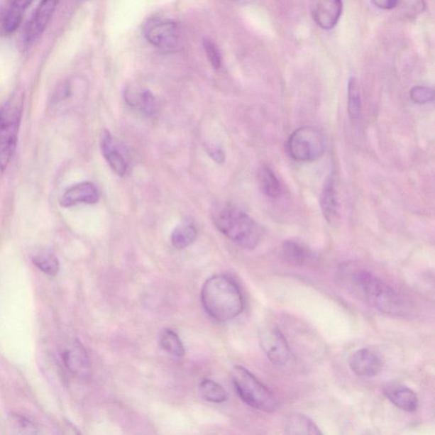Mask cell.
<instances>
[{
  "label": "cell",
  "instance_id": "5",
  "mask_svg": "<svg viewBox=\"0 0 435 435\" xmlns=\"http://www.w3.org/2000/svg\"><path fill=\"white\" fill-rule=\"evenodd\" d=\"M231 376L236 393L248 406L264 412H274L277 410V400L272 392L258 380L248 369L236 365Z\"/></svg>",
  "mask_w": 435,
  "mask_h": 435
},
{
  "label": "cell",
  "instance_id": "18",
  "mask_svg": "<svg viewBox=\"0 0 435 435\" xmlns=\"http://www.w3.org/2000/svg\"><path fill=\"white\" fill-rule=\"evenodd\" d=\"M321 207L323 215L329 222H334L338 217L339 204L334 180L326 179L321 197Z\"/></svg>",
  "mask_w": 435,
  "mask_h": 435
},
{
  "label": "cell",
  "instance_id": "22",
  "mask_svg": "<svg viewBox=\"0 0 435 435\" xmlns=\"http://www.w3.org/2000/svg\"><path fill=\"white\" fill-rule=\"evenodd\" d=\"M285 260L294 265H304L311 260V253L300 244L292 241H286L282 245Z\"/></svg>",
  "mask_w": 435,
  "mask_h": 435
},
{
  "label": "cell",
  "instance_id": "4",
  "mask_svg": "<svg viewBox=\"0 0 435 435\" xmlns=\"http://www.w3.org/2000/svg\"><path fill=\"white\" fill-rule=\"evenodd\" d=\"M23 93H16L0 111V170L4 171L14 156L23 111Z\"/></svg>",
  "mask_w": 435,
  "mask_h": 435
},
{
  "label": "cell",
  "instance_id": "10",
  "mask_svg": "<svg viewBox=\"0 0 435 435\" xmlns=\"http://www.w3.org/2000/svg\"><path fill=\"white\" fill-rule=\"evenodd\" d=\"M62 358L66 368L77 378L88 380L92 376V365L83 344L79 340L68 342L62 352Z\"/></svg>",
  "mask_w": 435,
  "mask_h": 435
},
{
  "label": "cell",
  "instance_id": "23",
  "mask_svg": "<svg viewBox=\"0 0 435 435\" xmlns=\"http://www.w3.org/2000/svg\"><path fill=\"white\" fill-rule=\"evenodd\" d=\"M159 343L167 354L175 357H182L186 353L182 339L177 334L171 329H165L160 334Z\"/></svg>",
  "mask_w": 435,
  "mask_h": 435
},
{
  "label": "cell",
  "instance_id": "30",
  "mask_svg": "<svg viewBox=\"0 0 435 435\" xmlns=\"http://www.w3.org/2000/svg\"><path fill=\"white\" fill-rule=\"evenodd\" d=\"M204 50L208 57L211 66L214 69H219L221 65V58L219 55L216 45L211 40H207L204 42Z\"/></svg>",
  "mask_w": 435,
  "mask_h": 435
},
{
  "label": "cell",
  "instance_id": "20",
  "mask_svg": "<svg viewBox=\"0 0 435 435\" xmlns=\"http://www.w3.org/2000/svg\"><path fill=\"white\" fill-rule=\"evenodd\" d=\"M125 100L129 106L136 107V109L143 111L145 115L153 116L156 114L158 109L156 99L148 90L133 92V90L129 89L126 92Z\"/></svg>",
  "mask_w": 435,
  "mask_h": 435
},
{
  "label": "cell",
  "instance_id": "3",
  "mask_svg": "<svg viewBox=\"0 0 435 435\" xmlns=\"http://www.w3.org/2000/svg\"><path fill=\"white\" fill-rule=\"evenodd\" d=\"M212 217L217 229L241 248L251 250L260 243V231L257 223L236 207L217 204L213 209Z\"/></svg>",
  "mask_w": 435,
  "mask_h": 435
},
{
  "label": "cell",
  "instance_id": "17",
  "mask_svg": "<svg viewBox=\"0 0 435 435\" xmlns=\"http://www.w3.org/2000/svg\"><path fill=\"white\" fill-rule=\"evenodd\" d=\"M84 89V81L79 77L65 82L55 94L53 106L55 109H61L71 105L76 100V97L83 94Z\"/></svg>",
  "mask_w": 435,
  "mask_h": 435
},
{
  "label": "cell",
  "instance_id": "6",
  "mask_svg": "<svg viewBox=\"0 0 435 435\" xmlns=\"http://www.w3.org/2000/svg\"><path fill=\"white\" fill-rule=\"evenodd\" d=\"M325 149L324 136L312 126L296 129L287 141L288 153L299 162L316 161L324 154Z\"/></svg>",
  "mask_w": 435,
  "mask_h": 435
},
{
  "label": "cell",
  "instance_id": "29",
  "mask_svg": "<svg viewBox=\"0 0 435 435\" xmlns=\"http://www.w3.org/2000/svg\"><path fill=\"white\" fill-rule=\"evenodd\" d=\"M410 97L412 101L417 104H427L434 101V92L432 89L425 87V86H416L412 89Z\"/></svg>",
  "mask_w": 435,
  "mask_h": 435
},
{
  "label": "cell",
  "instance_id": "28",
  "mask_svg": "<svg viewBox=\"0 0 435 435\" xmlns=\"http://www.w3.org/2000/svg\"><path fill=\"white\" fill-rule=\"evenodd\" d=\"M8 421L11 429L16 434H35L38 433L37 425L23 416L13 413L9 416Z\"/></svg>",
  "mask_w": 435,
  "mask_h": 435
},
{
  "label": "cell",
  "instance_id": "21",
  "mask_svg": "<svg viewBox=\"0 0 435 435\" xmlns=\"http://www.w3.org/2000/svg\"><path fill=\"white\" fill-rule=\"evenodd\" d=\"M257 179L258 186L265 196L270 198H277L281 196L282 192L281 183L269 167H260L258 170Z\"/></svg>",
  "mask_w": 435,
  "mask_h": 435
},
{
  "label": "cell",
  "instance_id": "16",
  "mask_svg": "<svg viewBox=\"0 0 435 435\" xmlns=\"http://www.w3.org/2000/svg\"><path fill=\"white\" fill-rule=\"evenodd\" d=\"M33 0H12L7 8L0 24V32L6 35L15 33L23 20L26 11Z\"/></svg>",
  "mask_w": 435,
  "mask_h": 435
},
{
  "label": "cell",
  "instance_id": "15",
  "mask_svg": "<svg viewBox=\"0 0 435 435\" xmlns=\"http://www.w3.org/2000/svg\"><path fill=\"white\" fill-rule=\"evenodd\" d=\"M99 192L96 186L90 182H83L68 189L61 198L60 204L64 208L79 204H94L99 201Z\"/></svg>",
  "mask_w": 435,
  "mask_h": 435
},
{
  "label": "cell",
  "instance_id": "14",
  "mask_svg": "<svg viewBox=\"0 0 435 435\" xmlns=\"http://www.w3.org/2000/svg\"><path fill=\"white\" fill-rule=\"evenodd\" d=\"M383 393L400 410L413 412L419 407V398L410 387L399 383H389L383 387Z\"/></svg>",
  "mask_w": 435,
  "mask_h": 435
},
{
  "label": "cell",
  "instance_id": "33",
  "mask_svg": "<svg viewBox=\"0 0 435 435\" xmlns=\"http://www.w3.org/2000/svg\"><path fill=\"white\" fill-rule=\"evenodd\" d=\"M79 1H81V2H86V1H89V0H79Z\"/></svg>",
  "mask_w": 435,
  "mask_h": 435
},
{
  "label": "cell",
  "instance_id": "12",
  "mask_svg": "<svg viewBox=\"0 0 435 435\" xmlns=\"http://www.w3.org/2000/svg\"><path fill=\"white\" fill-rule=\"evenodd\" d=\"M383 361L380 355L371 348H361L353 354L350 359V368L356 376L373 378L381 372Z\"/></svg>",
  "mask_w": 435,
  "mask_h": 435
},
{
  "label": "cell",
  "instance_id": "8",
  "mask_svg": "<svg viewBox=\"0 0 435 435\" xmlns=\"http://www.w3.org/2000/svg\"><path fill=\"white\" fill-rule=\"evenodd\" d=\"M260 344L268 359L275 365H285L292 352L285 336L277 326L266 327L260 334Z\"/></svg>",
  "mask_w": 435,
  "mask_h": 435
},
{
  "label": "cell",
  "instance_id": "9",
  "mask_svg": "<svg viewBox=\"0 0 435 435\" xmlns=\"http://www.w3.org/2000/svg\"><path fill=\"white\" fill-rule=\"evenodd\" d=\"M61 0H42L26 28L24 45L30 48L45 33Z\"/></svg>",
  "mask_w": 435,
  "mask_h": 435
},
{
  "label": "cell",
  "instance_id": "13",
  "mask_svg": "<svg viewBox=\"0 0 435 435\" xmlns=\"http://www.w3.org/2000/svg\"><path fill=\"white\" fill-rule=\"evenodd\" d=\"M100 145L103 157L115 174L121 177L126 175L129 167L128 160L110 132L106 129L101 133Z\"/></svg>",
  "mask_w": 435,
  "mask_h": 435
},
{
  "label": "cell",
  "instance_id": "2",
  "mask_svg": "<svg viewBox=\"0 0 435 435\" xmlns=\"http://www.w3.org/2000/svg\"><path fill=\"white\" fill-rule=\"evenodd\" d=\"M201 301L205 312L219 322L234 320L244 309L243 297L238 284L224 275L207 280L202 288Z\"/></svg>",
  "mask_w": 435,
  "mask_h": 435
},
{
  "label": "cell",
  "instance_id": "31",
  "mask_svg": "<svg viewBox=\"0 0 435 435\" xmlns=\"http://www.w3.org/2000/svg\"><path fill=\"white\" fill-rule=\"evenodd\" d=\"M207 152H208V154L212 158L214 161L218 163H223L225 162V153H224L221 148H218V146H208Z\"/></svg>",
  "mask_w": 435,
  "mask_h": 435
},
{
  "label": "cell",
  "instance_id": "24",
  "mask_svg": "<svg viewBox=\"0 0 435 435\" xmlns=\"http://www.w3.org/2000/svg\"><path fill=\"white\" fill-rule=\"evenodd\" d=\"M348 111L354 121L359 120L361 114L360 89L356 77H351L348 84Z\"/></svg>",
  "mask_w": 435,
  "mask_h": 435
},
{
  "label": "cell",
  "instance_id": "11",
  "mask_svg": "<svg viewBox=\"0 0 435 435\" xmlns=\"http://www.w3.org/2000/svg\"><path fill=\"white\" fill-rule=\"evenodd\" d=\"M312 18L322 29H333L343 11L342 0H311Z\"/></svg>",
  "mask_w": 435,
  "mask_h": 435
},
{
  "label": "cell",
  "instance_id": "25",
  "mask_svg": "<svg viewBox=\"0 0 435 435\" xmlns=\"http://www.w3.org/2000/svg\"><path fill=\"white\" fill-rule=\"evenodd\" d=\"M197 236L196 228L192 225H182L176 227L171 236V242L175 248H187L192 245Z\"/></svg>",
  "mask_w": 435,
  "mask_h": 435
},
{
  "label": "cell",
  "instance_id": "26",
  "mask_svg": "<svg viewBox=\"0 0 435 435\" xmlns=\"http://www.w3.org/2000/svg\"><path fill=\"white\" fill-rule=\"evenodd\" d=\"M202 397L211 403H223L227 400V393L221 385L210 379H205L200 385Z\"/></svg>",
  "mask_w": 435,
  "mask_h": 435
},
{
  "label": "cell",
  "instance_id": "7",
  "mask_svg": "<svg viewBox=\"0 0 435 435\" xmlns=\"http://www.w3.org/2000/svg\"><path fill=\"white\" fill-rule=\"evenodd\" d=\"M180 34L178 24L169 19L150 21L144 28V35L150 44L165 51L177 48Z\"/></svg>",
  "mask_w": 435,
  "mask_h": 435
},
{
  "label": "cell",
  "instance_id": "1",
  "mask_svg": "<svg viewBox=\"0 0 435 435\" xmlns=\"http://www.w3.org/2000/svg\"><path fill=\"white\" fill-rule=\"evenodd\" d=\"M338 275L340 283L350 294L379 312L402 314L406 311L404 300L397 292L371 271L355 264H346L340 267Z\"/></svg>",
  "mask_w": 435,
  "mask_h": 435
},
{
  "label": "cell",
  "instance_id": "27",
  "mask_svg": "<svg viewBox=\"0 0 435 435\" xmlns=\"http://www.w3.org/2000/svg\"><path fill=\"white\" fill-rule=\"evenodd\" d=\"M33 263L46 275L55 277L59 271L60 265L57 258L50 253H40L34 255Z\"/></svg>",
  "mask_w": 435,
  "mask_h": 435
},
{
  "label": "cell",
  "instance_id": "32",
  "mask_svg": "<svg viewBox=\"0 0 435 435\" xmlns=\"http://www.w3.org/2000/svg\"><path fill=\"white\" fill-rule=\"evenodd\" d=\"M373 3L382 10H392L397 6L399 0H372Z\"/></svg>",
  "mask_w": 435,
  "mask_h": 435
},
{
  "label": "cell",
  "instance_id": "19",
  "mask_svg": "<svg viewBox=\"0 0 435 435\" xmlns=\"http://www.w3.org/2000/svg\"><path fill=\"white\" fill-rule=\"evenodd\" d=\"M284 430L287 434H322L321 429L313 420L299 413H294L287 417L284 423Z\"/></svg>",
  "mask_w": 435,
  "mask_h": 435
}]
</instances>
